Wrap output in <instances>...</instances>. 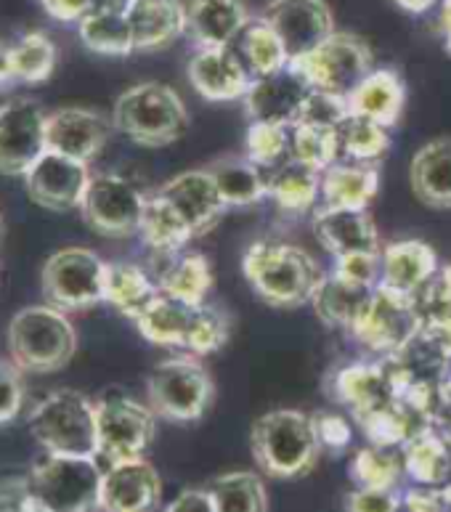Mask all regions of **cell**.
Listing matches in <instances>:
<instances>
[{
  "instance_id": "cell-38",
  "label": "cell",
  "mask_w": 451,
  "mask_h": 512,
  "mask_svg": "<svg viewBox=\"0 0 451 512\" xmlns=\"http://www.w3.org/2000/svg\"><path fill=\"white\" fill-rule=\"evenodd\" d=\"M8 59L16 83L40 85L54 75L56 69V46L46 32H24L22 38L8 43Z\"/></svg>"
},
{
  "instance_id": "cell-5",
  "label": "cell",
  "mask_w": 451,
  "mask_h": 512,
  "mask_svg": "<svg viewBox=\"0 0 451 512\" xmlns=\"http://www.w3.org/2000/svg\"><path fill=\"white\" fill-rule=\"evenodd\" d=\"M112 125L138 146H168L186 133L189 112L176 88L149 80L117 96Z\"/></svg>"
},
{
  "instance_id": "cell-45",
  "label": "cell",
  "mask_w": 451,
  "mask_h": 512,
  "mask_svg": "<svg viewBox=\"0 0 451 512\" xmlns=\"http://www.w3.org/2000/svg\"><path fill=\"white\" fill-rule=\"evenodd\" d=\"M348 115H351V109H348V99H345V96L311 91L306 96V101H303V107H300L295 123L337 130L345 123V117Z\"/></svg>"
},
{
  "instance_id": "cell-2",
  "label": "cell",
  "mask_w": 451,
  "mask_h": 512,
  "mask_svg": "<svg viewBox=\"0 0 451 512\" xmlns=\"http://www.w3.org/2000/svg\"><path fill=\"white\" fill-rule=\"evenodd\" d=\"M144 340L162 348H184L192 356L221 351L229 340L231 321L215 306H194L160 292L136 319Z\"/></svg>"
},
{
  "instance_id": "cell-13",
  "label": "cell",
  "mask_w": 451,
  "mask_h": 512,
  "mask_svg": "<svg viewBox=\"0 0 451 512\" xmlns=\"http://www.w3.org/2000/svg\"><path fill=\"white\" fill-rule=\"evenodd\" d=\"M157 414L130 396H104L96 401L99 459L107 465L144 459L154 438Z\"/></svg>"
},
{
  "instance_id": "cell-47",
  "label": "cell",
  "mask_w": 451,
  "mask_h": 512,
  "mask_svg": "<svg viewBox=\"0 0 451 512\" xmlns=\"http://www.w3.org/2000/svg\"><path fill=\"white\" fill-rule=\"evenodd\" d=\"M24 404V372L11 359H0V425L16 420Z\"/></svg>"
},
{
  "instance_id": "cell-59",
  "label": "cell",
  "mask_w": 451,
  "mask_h": 512,
  "mask_svg": "<svg viewBox=\"0 0 451 512\" xmlns=\"http://www.w3.org/2000/svg\"><path fill=\"white\" fill-rule=\"evenodd\" d=\"M438 390H441V401H444V409H446V406L451 409V372H446L444 380H441V385H438Z\"/></svg>"
},
{
  "instance_id": "cell-3",
  "label": "cell",
  "mask_w": 451,
  "mask_h": 512,
  "mask_svg": "<svg viewBox=\"0 0 451 512\" xmlns=\"http://www.w3.org/2000/svg\"><path fill=\"white\" fill-rule=\"evenodd\" d=\"M8 353L22 372L51 375L77 353L75 324L54 306H24L8 324Z\"/></svg>"
},
{
  "instance_id": "cell-17",
  "label": "cell",
  "mask_w": 451,
  "mask_h": 512,
  "mask_svg": "<svg viewBox=\"0 0 451 512\" xmlns=\"http://www.w3.org/2000/svg\"><path fill=\"white\" fill-rule=\"evenodd\" d=\"M91 176L88 162L72 160L67 154L48 149L22 178L24 189L35 205L46 210H72L83 202Z\"/></svg>"
},
{
  "instance_id": "cell-23",
  "label": "cell",
  "mask_w": 451,
  "mask_h": 512,
  "mask_svg": "<svg viewBox=\"0 0 451 512\" xmlns=\"http://www.w3.org/2000/svg\"><path fill=\"white\" fill-rule=\"evenodd\" d=\"M186 35L197 48H226L253 19L245 0H186Z\"/></svg>"
},
{
  "instance_id": "cell-56",
  "label": "cell",
  "mask_w": 451,
  "mask_h": 512,
  "mask_svg": "<svg viewBox=\"0 0 451 512\" xmlns=\"http://www.w3.org/2000/svg\"><path fill=\"white\" fill-rule=\"evenodd\" d=\"M14 72H11V59H8V43H0V91L14 88Z\"/></svg>"
},
{
  "instance_id": "cell-35",
  "label": "cell",
  "mask_w": 451,
  "mask_h": 512,
  "mask_svg": "<svg viewBox=\"0 0 451 512\" xmlns=\"http://www.w3.org/2000/svg\"><path fill=\"white\" fill-rule=\"evenodd\" d=\"M213 282V266L205 255L199 253L170 255L160 276H157L160 292H165L170 298L184 300V303H194V306L205 303V298L213 290Z\"/></svg>"
},
{
  "instance_id": "cell-16",
  "label": "cell",
  "mask_w": 451,
  "mask_h": 512,
  "mask_svg": "<svg viewBox=\"0 0 451 512\" xmlns=\"http://www.w3.org/2000/svg\"><path fill=\"white\" fill-rule=\"evenodd\" d=\"M260 19L279 35L290 62L311 54L337 32L327 0H268Z\"/></svg>"
},
{
  "instance_id": "cell-4",
  "label": "cell",
  "mask_w": 451,
  "mask_h": 512,
  "mask_svg": "<svg viewBox=\"0 0 451 512\" xmlns=\"http://www.w3.org/2000/svg\"><path fill=\"white\" fill-rule=\"evenodd\" d=\"M250 444L260 470L282 481L306 475L322 451L314 420L298 409H274L263 414L255 420Z\"/></svg>"
},
{
  "instance_id": "cell-57",
  "label": "cell",
  "mask_w": 451,
  "mask_h": 512,
  "mask_svg": "<svg viewBox=\"0 0 451 512\" xmlns=\"http://www.w3.org/2000/svg\"><path fill=\"white\" fill-rule=\"evenodd\" d=\"M441 35H444L446 51L451 54V0H441Z\"/></svg>"
},
{
  "instance_id": "cell-15",
  "label": "cell",
  "mask_w": 451,
  "mask_h": 512,
  "mask_svg": "<svg viewBox=\"0 0 451 512\" xmlns=\"http://www.w3.org/2000/svg\"><path fill=\"white\" fill-rule=\"evenodd\" d=\"M154 197L189 239L207 234L226 210V202L207 168L178 173L168 184H162Z\"/></svg>"
},
{
  "instance_id": "cell-40",
  "label": "cell",
  "mask_w": 451,
  "mask_h": 512,
  "mask_svg": "<svg viewBox=\"0 0 451 512\" xmlns=\"http://www.w3.org/2000/svg\"><path fill=\"white\" fill-rule=\"evenodd\" d=\"M215 512H268L266 486L255 473H226L207 486Z\"/></svg>"
},
{
  "instance_id": "cell-21",
  "label": "cell",
  "mask_w": 451,
  "mask_h": 512,
  "mask_svg": "<svg viewBox=\"0 0 451 512\" xmlns=\"http://www.w3.org/2000/svg\"><path fill=\"white\" fill-rule=\"evenodd\" d=\"M316 242L335 258L356 253H383L380 234L367 210L319 207L314 213Z\"/></svg>"
},
{
  "instance_id": "cell-24",
  "label": "cell",
  "mask_w": 451,
  "mask_h": 512,
  "mask_svg": "<svg viewBox=\"0 0 451 512\" xmlns=\"http://www.w3.org/2000/svg\"><path fill=\"white\" fill-rule=\"evenodd\" d=\"M136 51H160L186 35V6L181 0H125Z\"/></svg>"
},
{
  "instance_id": "cell-49",
  "label": "cell",
  "mask_w": 451,
  "mask_h": 512,
  "mask_svg": "<svg viewBox=\"0 0 451 512\" xmlns=\"http://www.w3.org/2000/svg\"><path fill=\"white\" fill-rule=\"evenodd\" d=\"M0 512H48L32 494L27 475L0 478Z\"/></svg>"
},
{
  "instance_id": "cell-37",
  "label": "cell",
  "mask_w": 451,
  "mask_h": 512,
  "mask_svg": "<svg viewBox=\"0 0 451 512\" xmlns=\"http://www.w3.org/2000/svg\"><path fill=\"white\" fill-rule=\"evenodd\" d=\"M375 287H359V284H348L343 279H337L332 271L324 274L322 284L314 295V308L316 316L327 324V327L348 329L351 332L353 321L359 319L361 308L367 303L369 292Z\"/></svg>"
},
{
  "instance_id": "cell-28",
  "label": "cell",
  "mask_w": 451,
  "mask_h": 512,
  "mask_svg": "<svg viewBox=\"0 0 451 512\" xmlns=\"http://www.w3.org/2000/svg\"><path fill=\"white\" fill-rule=\"evenodd\" d=\"M409 181L422 205L451 210V138H433L414 154Z\"/></svg>"
},
{
  "instance_id": "cell-32",
  "label": "cell",
  "mask_w": 451,
  "mask_h": 512,
  "mask_svg": "<svg viewBox=\"0 0 451 512\" xmlns=\"http://www.w3.org/2000/svg\"><path fill=\"white\" fill-rule=\"evenodd\" d=\"M157 295H160V284L146 274V268L128 263V260L107 263L104 303H109L115 311L136 321Z\"/></svg>"
},
{
  "instance_id": "cell-39",
  "label": "cell",
  "mask_w": 451,
  "mask_h": 512,
  "mask_svg": "<svg viewBox=\"0 0 451 512\" xmlns=\"http://www.w3.org/2000/svg\"><path fill=\"white\" fill-rule=\"evenodd\" d=\"M356 422H359L361 433L369 441V446H380V449H401L409 438L428 428L398 398L393 404L377 409V412L364 414Z\"/></svg>"
},
{
  "instance_id": "cell-7",
  "label": "cell",
  "mask_w": 451,
  "mask_h": 512,
  "mask_svg": "<svg viewBox=\"0 0 451 512\" xmlns=\"http://www.w3.org/2000/svg\"><path fill=\"white\" fill-rule=\"evenodd\" d=\"M27 481L48 512H101L99 457L46 454L32 465Z\"/></svg>"
},
{
  "instance_id": "cell-46",
  "label": "cell",
  "mask_w": 451,
  "mask_h": 512,
  "mask_svg": "<svg viewBox=\"0 0 451 512\" xmlns=\"http://www.w3.org/2000/svg\"><path fill=\"white\" fill-rule=\"evenodd\" d=\"M332 274L348 284H359V287H377L380 274H383V260L380 253H356L335 258Z\"/></svg>"
},
{
  "instance_id": "cell-8",
  "label": "cell",
  "mask_w": 451,
  "mask_h": 512,
  "mask_svg": "<svg viewBox=\"0 0 451 512\" xmlns=\"http://www.w3.org/2000/svg\"><path fill=\"white\" fill-rule=\"evenodd\" d=\"M149 409L168 422H197L213 404V380L194 356L160 361L146 380Z\"/></svg>"
},
{
  "instance_id": "cell-41",
  "label": "cell",
  "mask_w": 451,
  "mask_h": 512,
  "mask_svg": "<svg viewBox=\"0 0 451 512\" xmlns=\"http://www.w3.org/2000/svg\"><path fill=\"white\" fill-rule=\"evenodd\" d=\"M340 133V149L348 157V162H364V165H377L388 154L390 133L383 125L372 123L367 117L348 115L345 123L337 128Z\"/></svg>"
},
{
  "instance_id": "cell-25",
  "label": "cell",
  "mask_w": 451,
  "mask_h": 512,
  "mask_svg": "<svg viewBox=\"0 0 451 512\" xmlns=\"http://www.w3.org/2000/svg\"><path fill=\"white\" fill-rule=\"evenodd\" d=\"M332 393L353 414V420H361L364 414L377 412L396 401V393L390 388V380L380 367V361L343 367L332 377Z\"/></svg>"
},
{
  "instance_id": "cell-36",
  "label": "cell",
  "mask_w": 451,
  "mask_h": 512,
  "mask_svg": "<svg viewBox=\"0 0 451 512\" xmlns=\"http://www.w3.org/2000/svg\"><path fill=\"white\" fill-rule=\"evenodd\" d=\"M231 48L237 51V56L247 67V72L253 75V80L276 75V72H282V69L290 64V56L284 51L279 35H276V32L268 27L266 19H260V16H253V19L247 22V27L242 30V35L231 43Z\"/></svg>"
},
{
  "instance_id": "cell-9",
  "label": "cell",
  "mask_w": 451,
  "mask_h": 512,
  "mask_svg": "<svg viewBox=\"0 0 451 512\" xmlns=\"http://www.w3.org/2000/svg\"><path fill=\"white\" fill-rule=\"evenodd\" d=\"M104 287H107V260H101L88 247L56 250L40 271L43 298L48 300V306L59 308L64 314L104 303Z\"/></svg>"
},
{
  "instance_id": "cell-60",
  "label": "cell",
  "mask_w": 451,
  "mask_h": 512,
  "mask_svg": "<svg viewBox=\"0 0 451 512\" xmlns=\"http://www.w3.org/2000/svg\"><path fill=\"white\" fill-rule=\"evenodd\" d=\"M441 497H444L446 507H449V510H451V481H449V483H446L444 489H441Z\"/></svg>"
},
{
  "instance_id": "cell-51",
  "label": "cell",
  "mask_w": 451,
  "mask_h": 512,
  "mask_svg": "<svg viewBox=\"0 0 451 512\" xmlns=\"http://www.w3.org/2000/svg\"><path fill=\"white\" fill-rule=\"evenodd\" d=\"M404 499L396 491L356 489L345 497V512H401Z\"/></svg>"
},
{
  "instance_id": "cell-54",
  "label": "cell",
  "mask_w": 451,
  "mask_h": 512,
  "mask_svg": "<svg viewBox=\"0 0 451 512\" xmlns=\"http://www.w3.org/2000/svg\"><path fill=\"white\" fill-rule=\"evenodd\" d=\"M404 510L406 512H449L441 489H409L404 497Z\"/></svg>"
},
{
  "instance_id": "cell-48",
  "label": "cell",
  "mask_w": 451,
  "mask_h": 512,
  "mask_svg": "<svg viewBox=\"0 0 451 512\" xmlns=\"http://www.w3.org/2000/svg\"><path fill=\"white\" fill-rule=\"evenodd\" d=\"M417 308H420L422 319L451 311V263L438 266L436 274L430 276V282L417 292Z\"/></svg>"
},
{
  "instance_id": "cell-29",
  "label": "cell",
  "mask_w": 451,
  "mask_h": 512,
  "mask_svg": "<svg viewBox=\"0 0 451 512\" xmlns=\"http://www.w3.org/2000/svg\"><path fill=\"white\" fill-rule=\"evenodd\" d=\"M406 475L425 489H444L451 481V444L444 430L425 428L401 446Z\"/></svg>"
},
{
  "instance_id": "cell-27",
  "label": "cell",
  "mask_w": 451,
  "mask_h": 512,
  "mask_svg": "<svg viewBox=\"0 0 451 512\" xmlns=\"http://www.w3.org/2000/svg\"><path fill=\"white\" fill-rule=\"evenodd\" d=\"M383 260V274L380 284L390 290L414 295L430 282V276L438 271V258L433 247L420 242V239H401V242H390L380 253Z\"/></svg>"
},
{
  "instance_id": "cell-31",
  "label": "cell",
  "mask_w": 451,
  "mask_h": 512,
  "mask_svg": "<svg viewBox=\"0 0 451 512\" xmlns=\"http://www.w3.org/2000/svg\"><path fill=\"white\" fill-rule=\"evenodd\" d=\"M77 35L83 46L101 56H130L136 51L133 30H130L125 0H109L93 14L77 24Z\"/></svg>"
},
{
  "instance_id": "cell-12",
  "label": "cell",
  "mask_w": 451,
  "mask_h": 512,
  "mask_svg": "<svg viewBox=\"0 0 451 512\" xmlns=\"http://www.w3.org/2000/svg\"><path fill=\"white\" fill-rule=\"evenodd\" d=\"M149 194L120 173H96L80 202V215L96 234L128 239L141 234Z\"/></svg>"
},
{
  "instance_id": "cell-50",
  "label": "cell",
  "mask_w": 451,
  "mask_h": 512,
  "mask_svg": "<svg viewBox=\"0 0 451 512\" xmlns=\"http://www.w3.org/2000/svg\"><path fill=\"white\" fill-rule=\"evenodd\" d=\"M311 420H314V430H316V438H319V446L327 451H343L348 449L353 438V430L348 425L343 414H335V412H316L311 414Z\"/></svg>"
},
{
  "instance_id": "cell-30",
  "label": "cell",
  "mask_w": 451,
  "mask_h": 512,
  "mask_svg": "<svg viewBox=\"0 0 451 512\" xmlns=\"http://www.w3.org/2000/svg\"><path fill=\"white\" fill-rule=\"evenodd\" d=\"M380 189V168L364 162H335L322 173V205L367 210Z\"/></svg>"
},
{
  "instance_id": "cell-52",
  "label": "cell",
  "mask_w": 451,
  "mask_h": 512,
  "mask_svg": "<svg viewBox=\"0 0 451 512\" xmlns=\"http://www.w3.org/2000/svg\"><path fill=\"white\" fill-rule=\"evenodd\" d=\"M417 337L446 364H451V311L425 316L417 329Z\"/></svg>"
},
{
  "instance_id": "cell-34",
  "label": "cell",
  "mask_w": 451,
  "mask_h": 512,
  "mask_svg": "<svg viewBox=\"0 0 451 512\" xmlns=\"http://www.w3.org/2000/svg\"><path fill=\"white\" fill-rule=\"evenodd\" d=\"M207 170L215 178V186H218L226 207H250L268 197L266 170H260L247 157H237V154L221 157L213 165H207Z\"/></svg>"
},
{
  "instance_id": "cell-58",
  "label": "cell",
  "mask_w": 451,
  "mask_h": 512,
  "mask_svg": "<svg viewBox=\"0 0 451 512\" xmlns=\"http://www.w3.org/2000/svg\"><path fill=\"white\" fill-rule=\"evenodd\" d=\"M398 8H404L409 14H425L430 8L436 6L438 0H393Z\"/></svg>"
},
{
  "instance_id": "cell-20",
  "label": "cell",
  "mask_w": 451,
  "mask_h": 512,
  "mask_svg": "<svg viewBox=\"0 0 451 512\" xmlns=\"http://www.w3.org/2000/svg\"><path fill=\"white\" fill-rule=\"evenodd\" d=\"M189 83L207 101H237L245 99L253 88V75L247 72L242 59L231 46L197 48L186 67Z\"/></svg>"
},
{
  "instance_id": "cell-10",
  "label": "cell",
  "mask_w": 451,
  "mask_h": 512,
  "mask_svg": "<svg viewBox=\"0 0 451 512\" xmlns=\"http://www.w3.org/2000/svg\"><path fill=\"white\" fill-rule=\"evenodd\" d=\"M290 67L298 72L311 91L351 96L353 88L375 72V54L364 38L353 32H335L311 54L300 56Z\"/></svg>"
},
{
  "instance_id": "cell-26",
  "label": "cell",
  "mask_w": 451,
  "mask_h": 512,
  "mask_svg": "<svg viewBox=\"0 0 451 512\" xmlns=\"http://www.w3.org/2000/svg\"><path fill=\"white\" fill-rule=\"evenodd\" d=\"M406 107V88L404 80L396 69L380 67L375 72H369L361 80L353 93L348 96V109L351 115L367 117L372 123L383 125V128H393L401 120Z\"/></svg>"
},
{
  "instance_id": "cell-43",
  "label": "cell",
  "mask_w": 451,
  "mask_h": 512,
  "mask_svg": "<svg viewBox=\"0 0 451 512\" xmlns=\"http://www.w3.org/2000/svg\"><path fill=\"white\" fill-rule=\"evenodd\" d=\"M290 149L292 160L303 162L308 168L324 173L340 162V133L329 128H316V125L292 123L290 125Z\"/></svg>"
},
{
  "instance_id": "cell-1",
  "label": "cell",
  "mask_w": 451,
  "mask_h": 512,
  "mask_svg": "<svg viewBox=\"0 0 451 512\" xmlns=\"http://www.w3.org/2000/svg\"><path fill=\"white\" fill-rule=\"evenodd\" d=\"M242 271L255 295L274 308L306 306L324 279L314 255L276 239H260L247 247Z\"/></svg>"
},
{
  "instance_id": "cell-53",
  "label": "cell",
  "mask_w": 451,
  "mask_h": 512,
  "mask_svg": "<svg viewBox=\"0 0 451 512\" xmlns=\"http://www.w3.org/2000/svg\"><path fill=\"white\" fill-rule=\"evenodd\" d=\"M109 0H40V6L51 19L62 24H80L88 14L101 8Z\"/></svg>"
},
{
  "instance_id": "cell-11",
  "label": "cell",
  "mask_w": 451,
  "mask_h": 512,
  "mask_svg": "<svg viewBox=\"0 0 451 512\" xmlns=\"http://www.w3.org/2000/svg\"><path fill=\"white\" fill-rule=\"evenodd\" d=\"M420 324L422 314L414 295H404V292L377 284L375 290L369 292L359 319L353 321L351 337L375 356H390L401 351L417 335Z\"/></svg>"
},
{
  "instance_id": "cell-61",
  "label": "cell",
  "mask_w": 451,
  "mask_h": 512,
  "mask_svg": "<svg viewBox=\"0 0 451 512\" xmlns=\"http://www.w3.org/2000/svg\"><path fill=\"white\" fill-rule=\"evenodd\" d=\"M444 436H446V441H449V444H451V422H449V428L444 430Z\"/></svg>"
},
{
  "instance_id": "cell-44",
  "label": "cell",
  "mask_w": 451,
  "mask_h": 512,
  "mask_svg": "<svg viewBox=\"0 0 451 512\" xmlns=\"http://www.w3.org/2000/svg\"><path fill=\"white\" fill-rule=\"evenodd\" d=\"M247 160H253L260 170H276L287 160H292L290 125L250 123L247 128Z\"/></svg>"
},
{
  "instance_id": "cell-42",
  "label": "cell",
  "mask_w": 451,
  "mask_h": 512,
  "mask_svg": "<svg viewBox=\"0 0 451 512\" xmlns=\"http://www.w3.org/2000/svg\"><path fill=\"white\" fill-rule=\"evenodd\" d=\"M401 475H406L404 459L401 454H396V449L367 446V449L356 451L351 462V478L359 489L396 491Z\"/></svg>"
},
{
  "instance_id": "cell-18",
  "label": "cell",
  "mask_w": 451,
  "mask_h": 512,
  "mask_svg": "<svg viewBox=\"0 0 451 512\" xmlns=\"http://www.w3.org/2000/svg\"><path fill=\"white\" fill-rule=\"evenodd\" d=\"M112 117L88 107H62L48 112V149L72 160L91 162L112 136Z\"/></svg>"
},
{
  "instance_id": "cell-33",
  "label": "cell",
  "mask_w": 451,
  "mask_h": 512,
  "mask_svg": "<svg viewBox=\"0 0 451 512\" xmlns=\"http://www.w3.org/2000/svg\"><path fill=\"white\" fill-rule=\"evenodd\" d=\"M266 181L268 197L274 199L279 210H287V213L311 210L322 199V173L298 160H287L266 173Z\"/></svg>"
},
{
  "instance_id": "cell-6",
  "label": "cell",
  "mask_w": 451,
  "mask_h": 512,
  "mask_svg": "<svg viewBox=\"0 0 451 512\" xmlns=\"http://www.w3.org/2000/svg\"><path fill=\"white\" fill-rule=\"evenodd\" d=\"M30 433L46 454L99 457L96 401L72 388L51 390L32 409Z\"/></svg>"
},
{
  "instance_id": "cell-62",
  "label": "cell",
  "mask_w": 451,
  "mask_h": 512,
  "mask_svg": "<svg viewBox=\"0 0 451 512\" xmlns=\"http://www.w3.org/2000/svg\"><path fill=\"white\" fill-rule=\"evenodd\" d=\"M0 234H3V215H0Z\"/></svg>"
},
{
  "instance_id": "cell-14",
  "label": "cell",
  "mask_w": 451,
  "mask_h": 512,
  "mask_svg": "<svg viewBox=\"0 0 451 512\" xmlns=\"http://www.w3.org/2000/svg\"><path fill=\"white\" fill-rule=\"evenodd\" d=\"M48 112L30 96L0 104V173L24 176L48 152Z\"/></svg>"
},
{
  "instance_id": "cell-55",
  "label": "cell",
  "mask_w": 451,
  "mask_h": 512,
  "mask_svg": "<svg viewBox=\"0 0 451 512\" xmlns=\"http://www.w3.org/2000/svg\"><path fill=\"white\" fill-rule=\"evenodd\" d=\"M165 512H215V505L207 489H186L170 502Z\"/></svg>"
},
{
  "instance_id": "cell-19",
  "label": "cell",
  "mask_w": 451,
  "mask_h": 512,
  "mask_svg": "<svg viewBox=\"0 0 451 512\" xmlns=\"http://www.w3.org/2000/svg\"><path fill=\"white\" fill-rule=\"evenodd\" d=\"M162 481L152 462L130 459L107 465L101 483V512H154L160 507Z\"/></svg>"
},
{
  "instance_id": "cell-22",
  "label": "cell",
  "mask_w": 451,
  "mask_h": 512,
  "mask_svg": "<svg viewBox=\"0 0 451 512\" xmlns=\"http://www.w3.org/2000/svg\"><path fill=\"white\" fill-rule=\"evenodd\" d=\"M308 93L311 88L306 85V80L287 64L282 72L255 80L242 101H245L250 123L292 125Z\"/></svg>"
}]
</instances>
